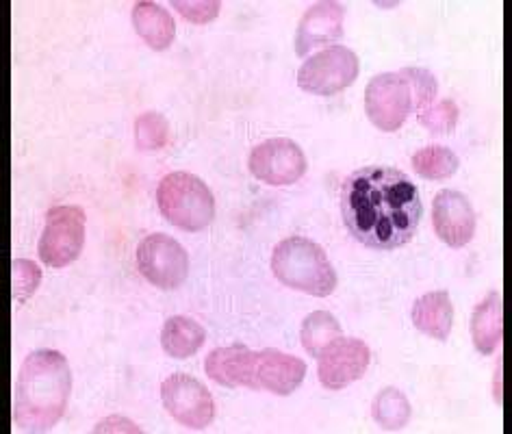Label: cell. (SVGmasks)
<instances>
[{
  "label": "cell",
  "mask_w": 512,
  "mask_h": 434,
  "mask_svg": "<svg viewBox=\"0 0 512 434\" xmlns=\"http://www.w3.org/2000/svg\"><path fill=\"white\" fill-rule=\"evenodd\" d=\"M341 211L356 241L374 250H393L415 237L424 204L404 172L363 168L343 183Z\"/></svg>",
  "instance_id": "cell-1"
},
{
  "label": "cell",
  "mask_w": 512,
  "mask_h": 434,
  "mask_svg": "<svg viewBox=\"0 0 512 434\" xmlns=\"http://www.w3.org/2000/svg\"><path fill=\"white\" fill-rule=\"evenodd\" d=\"M72 374L57 350H35L24 359L18 382L14 419L24 432L53 430L68 408Z\"/></svg>",
  "instance_id": "cell-2"
},
{
  "label": "cell",
  "mask_w": 512,
  "mask_h": 434,
  "mask_svg": "<svg viewBox=\"0 0 512 434\" xmlns=\"http://www.w3.org/2000/svg\"><path fill=\"white\" fill-rule=\"evenodd\" d=\"M274 276L285 287L326 298L337 289V272L324 248L304 237L283 239L272 254Z\"/></svg>",
  "instance_id": "cell-3"
},
{
  "label": "cell",
  "mask_w": 512,
  "mask_h": 434,
  "mask_svg": "<svg viewBox=\"0 0 512 434\" xmlns=\"http://www.w3.org/2000/svg\"><path fill=\"white\" fill-rule=\"evenodd\" d=\"M157 202L165 220L187 233L204 231L215 217V198L211 189L189 172L163 176L157 189Z\"/></svg>",
  "instance_id": "cell-4"
},
{
  "label": "cell",
  "mask_w": 512,
  "mask_h": 434,
  "mask_svg": "<svg viewBox=\"0 0 512 434\" xmlns=\"http://www.w3.org/2000/svg\"><path fill=\"white\" fill-rule=\"evenodd\" d=\"M361 72V61L345 46H330L309 57L298 72V85L315 96H335L348 89Z\"/></svg>",
  "instance_id": "cell-5"
},
{
  "label": "cell",
  "mask_w": 512,
  "mask_h": 434,
  "mask_svg": "<svg viewBox=\"0 0 512 434\" xmlns=\"http://www.w3.org/2000/svg\"><path fill=\"white\" fill-rule=\"evenodd\" d=\"M85 244V213L74 204H59L46 213L40 259L50 267H66L79 259Z\"/></svg>",
  "instance_id": "cell-6"
},
{
  "label": "cell",
  "mask_w": 512,
  "mask_h": 434,
  "mask_svg": "<svg viewBox=\"0 0 512 434\" xmlns=\"http://www.w3.org/2000/svg\"><path fill=\"white\" fill-rule=\"evenodd\" d=\"M411 109V87L400 72H384L369 81L365 89V111L376 129L384 133L400 131Z\"/></svg>",
  "instance_id": "cell-7"
},
{
  "label": "cell",
  "mask_w": 512,
  "mask_h": 434,
  "mask_svg": "<svg viewBox=\"0 0 512 434\" xmlns=\"http://www.w3.org/2000/svg\"><path fill=\"white\" fill-rule=\"evenodd\" d=\"M137 267L142 276L159 289L181 287L189 274L185 248L168 235H148L137 246Z\"/></svg>",
  "instance_id": "cell-8"
},
{
  "label": "cell",
  "mask_w": 512,
  "mask_h": 434,
  "mask_svg": "<svg viewBox=\"0 0 512 434\" xmlns=\"http://www.w3.org/2000/svg\"><path fill=\"white\" fill-rule=\"evenodd\" d=\"M161 400L178 424L191 430H204L215 417V402L200 380L187 374H172L163 380Z\"/></svg>",
  "instance_id": "cell-9"
},
{
  "label": "cell",
  "mask_w": 512,
  "mask_h": 434,
  "mask_svg": "<svg viewBox=\"0 0 512 434\" xmlns=\"http://www.w3.org/2000/svg\"><path fill=\"white\" fill-rule=\"evenodd\" d=\"M250 172L267 185H293L306 172V157L302 148L285 137L267 139L250 152Z\"/></svg>",
  "instance_id": "cell-10"
},
{
  "label": "cell",
  "mask_w": 512,
  "mask_h": 434,
  "mask_svg": "<svg viewBox=\"0 0 512 434\" xmlns=\"http://www.w3.org/2000/svg\"><path fill=\"white\" fill-rule=\"evenodd\" d=\"M319 382L330 391H341L361 380L367 372L371 352L361 339H337L317 356Z\"/></svg>",
  "instance_id": "cell-11"
},
{
  "label": "cell",
  "mask_w": 512,
  "mask_h": 434,
  "mask_svg": "<svg viewBox=\"0 0 512 434\" xmlns=\"http://www.w3.org/2000/svg\"><path fill=\"white\" fill-rule=\"evenodd\" d=\"M432 226L443 244L463 248L476 235V211L460 191L443 189L432 202Z\"/></svg>",
  "instance_id": "cell-12"
},
{
  "label": "cell",
  "mask_w": 512,
  "mask_h": 434,
  "mask_svg": "<svg viewBox=\"0 0 512 434\" xmlns=\"http://www.w3.org/2000/svg\"><path fill=\"white\" fill-rule=\"evenodd\" d=\"M256 389L272 391L276 395H291L298 391L306 376V363L298 356H289L280 350L256 352Z\"/></svg>",
  "instance_id": "cell-13"
},
{
  "label": "cell",
  "mask_w": 512,
  "mask_h": 434,
  "mask_svg": "<svg viewBox=\"0 0 512 434\" xmlns=\"http://www.w3.org/2000/svg\"><path fill=\"white\" fill-rule=\"evenodd\" d=\"M343 20H345V7L341 3H317L304 18L300 20V27L296 33V53L300 57L309 55V50L335 44L343 37Z\"/></svg>",
  "instance_id": "cell-14"
},
{
  "label": "cell",
  "mask_w": 512,
  "mask_h": 434,
  "mask_svg": "<svg viewBox=\"0 0 512 434\" xmlns=\"http://www.w3.org/2000/svg\"><path fill=\"white\" fill-rule=\"evenodd\" d=\"M207 376L217 382V385L237 389V387H248L252 391L256 389V352L248 350L246 346H228V348H217L209 354L207 363Z\"/></svg>",
  "instance_id": "cell-15"
},
{
  "label": "cell",
  "mask_w": 512,
  "mask_h": 434,
  "mask_svg": "<svg viewBox=\"0 0 512 434\" xmlns=\"http://www.w3.org/2000/svg\"><path fill=\"white\" fill-rule=\"evenodd\" d=\"M471 339L476 350L489 356L497 350L504 339V300L502 293L491 291L489 296L478 302L471 315Z\"/></svg>",
  "instance_id": "cell-16"
},
{
  "label": "cell",
  "mask_w": 512,
  "mask_h": 434,
  "mask_svg": "<svg viewBox=\"0 0 512 434\" xmlns=\"http://www.w3.org/2000/svg\"><path fill=\"white\" fill-rule=\"evenodd\" d=\"M413 324L421 333L437 339L447 341L454 326V304L447 291H430L426 296L417 298L413 304Z\"/></svg>",
  "instance_id": "cell-17"
},
{
  "label": "cell",
  "mask_w": 512,
  "mask_h": 434,
  "mask_svg": "<svg viewBox=\"0 0 512 434\" xmlns=\"http://www.w3.org/2000/svg\"><path fill=\"white\" fill-rule=\"evenodd\" d=\"M133 27L137 35L155 50L170 48L176 35V24L172 16L157 3H137L133 7Z\"/></svg>",
  "instance_id": "cell-18"
},
{
  "label": "cell",
  "mask_w": 512,
  "mask_h": 434,
  "mask_svg": "<svg viewBox=\"0 0 512 434\" xmlns=\"http://www.w3.org/2000/svg\"><path fill=\"white\" fill-rule=\"evenodd\" d=\"M207 341L204 328L189 317H170L161 330V346L172 359H189Z\"/></svg>",
  "instance_id": "cell-19"
},
{
  "label": "cell",
  "mask_w": 512,
  "mask_h": 434,
  "mask_svg": "<svg viewBox=\"0 0 512 434\" xmlns=\"http://www.w3.org/2000/svg\"><path fill=\"white\" fill-rule=\"evenodd\" d=\"M341 326L337 317L328 311H315L302 324V346L311 356L322 354L332 341L341 337Z\"/></svg>",
  "instance_id": "cell-20"
},
{
  "label": "cell",
  "mask_w": 512,
  "mask_h": 434,
  "mask_svg": "<svg viewBox=\"0 0 512 434\" xmlns=\"http://www.w3.org/2000/svg\"><path fill=\"white\" fill-rule=\"evenodd\" d=\"M458 157L445 146H426L413 155V170L428 181H445L456 174Z\"/></svg>",
  "instance_id": "cell-21"
},
{
  "label": "cell",
  "mask_w": 512,
  "mask_h": 434,
  "mask_svg": "<svg viewBox=\"0 0 512 434\" xmlns=\"http://www.w3.org/2000/svg\"><path fill=\"white\" fill-rule=\"evenodd\" d=\"M371 415L384 430H402L411 419V404L400 389H384L376 395Z\"/></svg>",
  "instance_id": "cell-22"
},
{
  "label": "cell",
  "mask_w": 512,
  "mask_h": 434,
  "mask_svg": "<svg viewBox=\"0 0 512 434\" xmlns=\"http://www.w3.org/2000/svg\"><path fill=\"white\" fill-rule=\"evenodd\" d=\"M135 142L139 150H159L170 142V122L161 113H142L135 120Z\"/></svg>",
  "instance_id": "cell-23"
},
{
  "label": "cell",
  "mask_w": 512,
  "mask_h": 434,
  "mask_svg": "<svg viewBox=\"0 0 512 434\" xmlns=\"http://www.w3.org/2000/svg\"><path fill=\"white\" fill-rule=\"evenodd\" d=\"M408 87H411L413 94V109H417V113H421L424 109H428L430 105H434V98H437V81L434 76L424 70V68H404L400 72Z\"/></svg>",
  "instance_id": "cell-24"
},
{
  "label": "cell",
  "mask_w": 512,
  "mask_h": 434,
  "mask_svg": "<svg viewBox=\"0 0 512 434\" xmlns=\"http://www.w3.org/2000/svg\"><path fill=\"white\" fill-rule=\"evenodd\" d=\"M458 107L454 100H441V102H434L428 109H424L419 116V124L426 126L430 133H452L456 129V122H458Z\"/></svg>",
  "instance_id": "cell-25"
},
{
  "label": "cell",
  "mask_w": 512,
  "mask_h": 434,
  "mask_svg": "<svg viewBox=\"0 0 512 434\" xmlns=\"http://www.w3.org/2000/svg\"><path fill=\"white\" fill-rule=\"evenodd\" d=\"M11 278H14V298L18 302H24L33 296L37 287H40L42 272L33 261L16 259L14 265H11Z\"/></svg>",
  "instance_id": "cell-26"
},
{
  "label": "cell",
  "mask_w": 512,
  "mask_h": 434,
  "mask_svg": "<svg viewBox=\"0 0 512 434\" xmlns=\"http://www.w3.org/2000/svg\"><path fill=\"white\" fill-rule=\"evenodd\" d=\"M172 7L178 9V14H181L189 22L207 24V22L217 18L222 5L215 3V0H213V3H209V0H196V3H181V0H174Z\"/></svg>",
  "instance_id": "cell-27"
},
{
  "label": "cell",
  "mask_w": 512,
  "mask_h": 434,
  "mask_svg": "<svg viewBox=\"0 0 512 434\" xmlns=\"http://www.w3.org/2000/svg\"><path fill=\"white\" fill-rule=\"evenodd\" d=\"M96 432H142V428L124 417H109L105 421H100L96 426Z\"/></svg>",
  "instance_id": "cell-28"
}]
</instances>
